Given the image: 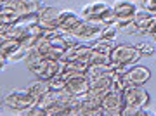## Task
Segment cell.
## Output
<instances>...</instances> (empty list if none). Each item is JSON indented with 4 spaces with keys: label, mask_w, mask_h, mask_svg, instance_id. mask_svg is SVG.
Wrapping results in <instances>:
<instances>
[{
    "label": "cell",
    "mask_w": 156,
    "mask_h": 116,
    "mask_svg": "<svg viewBox=\"0 0 156 116\" xmlns=\"http://www.w3.org/2000/svg\"><path fill=\"white\" fill-rule=\"evenodd\" d=\"M142 54L139 52L137 45H115V49L109 52V62L115 68H130L139 61Z\"/></svg>",
    "instance_id": "6da1fadb"
},
{
    "label": "cell",
    "mask_w": 156,
    "mask_h": 116,
    "mask_svg": "<svg viewBox=\"0 0 156 116\" xmlns=\"http://www.w3.org/2000/svg\"><path fill=\"white\" fill-rule=\"evenodd\" d=\"M37 104L35 97L28 92V89L24 90H11L9 94L4 97V106L9 109L16 111V113H24V111Z\"/></svg>",
    "instance_id": "7a4b0ae2"
},
{
    "label": "cell",
    "mask_w": 156,
    "mask_h": 116,
    "mask_svg": "<svg viewBox=\"0 0 156 116\" xmlns=\"http://www.w3.org/2000/svg\"><path fill=\"white\" fill-rule=\"evenodd\" d=\"M101 31H102V26L101 24H95V23L85 21L82 19V23L76 26V30L73 31V37L78 40V42H95V40L101 38Z\"/></svg>",
    "instance_id": "3957f363"
},
{
    "label": "cell",
    "mask_w": 156,
    "mask_h": 116,
    "mask_svg": "<svg viewBox=\"0 0 156 116\" xmlns=\"http://www.w3.org/2000/svg\"><path fill=\"white\" fill-rule=\"evenodd\" d=\"M101 107H102V113L106 116H122V109L125 107L123 94H118V92L109 90L104 95L102 102H101Z\"/></svg>",
    "instance_id": "277c9868"
},
{
    "label": "cell",
    "mask_w": 156,
    "mask_h": 116,
    "mask_svg": "<svg viewBox=\"0 0 156 116\" xmlns=\"http://www.w3.org/2000/svg\"><path fill=\"white\" fill-rule=\"evenodd\" d=\"M61 12L57 7L52 5H44L38 12V24L44 28L45 31H52V30H59V16Z\"/></svg>",
    "instance_id": "5b68a950"
},
{
    "label": "cell",
    "mask_w": 156,
    "mask_h": 116,
    "mask_svg": "<svg viewBox=\"0 0 156 116\" xmlns=\"http://www.w3.org/2000/svg\"><path fill=\"white\" fill-rule=\"evenodd\" d=\"M66 90L71 95L76 97H85L87 92L90 90V78L83 73H76V75H68V85Z\"/></svg>",
    "instance_id": "8992f818"
},
{
    "label": "cell",
    "mask_w": 156,
    "mask_h": 116,
    "mask_svg": "<svg viewBox=\"0 0 156 116\" xmlns=\"http://www.w3.org/2000/svg\"><path fill=\"white\" fill-rule=\"evenodd\" d=\"M123 100L125 106H137V107H146L149 104V94L142 87H134L128 85L123 92Z\"/></svg>",
    "instance_id": "52a82bcc"
},
{
    "label": "cell",
    "mask_w": 156,
    "mask_h": 116,
    "mask_svg": "<svg viewBox=\"0 0 156 116\" xmlns=\"http://www.w3.org/2000/svg\"><path fill=\"white\" fill-rule=\"evenodd\" d=\"M125 80L128 85L142 87L146 82L151 80V69L147 66H130L125 71Z\"/></svg>",
    "instance_id": "ba28073f"
},
{
    "label": "cell",
    "mask_w": 156,
    "mask_h": 116,
    "mask_svg": "<svg viewBox=\"0 0 156 116\" xmlns=\"http://www.w3.org/2000/svg\"><path fill=\"white\" fill-rule=\"evenodd\" d=\"M109 4L106 2H101V0H95V2H90L82 9V19L85 21H90V23H95V24H101V17L104 14Z\"/></svg>",
    "instance_id": "9c48e42d"
},
{
    "label": "cell",
    "mask_w": 156,
    "mask_h": 116,
    "mask_svg": "<svg viewBox=\"0 0 156 116\" xmlns=\"http://www.w3.org/2000/svg\"><path fill=\"white\" fill-rule=\"evenodd\" d=\"M113 9H115V14H116V21L134 19L137 11H139L135 7V2H130V0H116L113 4Z\"/></svg>",
    "instance_id": "30bf717a"
},
{
    "label": "cell",
    "mask_w": 156,
    "mask_h": 116,
    "mask_svg": "<svg viewBox=\"0 0 156 116\" xmlns=\"http://www.w3.org/2000/svg\"><path fill=\"white\" fill-rule=\"evenodd\" d=\"M80 23H82V17H78L76 14H73L69 11H62L59 16V31L71 35Z\"/></svg>",
    "instance_id": "8fae6325"
},
{
    "label": "cell",
    "mask_w": 156,
    "mask_h": 116,
    "mask_svg": "<svg viewBox=\"0 0 156 116\" xmlns=\"http://www.w3.org/2000/svg\"><path fill=\"white\" fill-rule=\"evenodd\" d=\"M78 116H104V113H102V107L99 102L83 97L80 109H78Z\"/></svg>",
    "instance_id": "7c38bea8"
},
{
    "label": "cell",
    "mask_w": 156,
    "mask_h": 116,
    "mask_svg": "<svg viewBox=\"0 0 156 116\" xmlns=\"http://www.w3.org/2000/svg\"><path fill=\"white\" fill-rule=\"evenodd\" d=\"M113 87V73L109 75H102L97 78H90V89L101 94H108Z\"/></svg>",
    "instance_id": "4fadbf2b"
},
{
    "label": "cell",
    "mask_w": 156,
    "mask_h": 116,
    "mask_svg": "<svg viewBox=\"0 0 156 116\" xmlns=\"http://www.w3.org/2000/svg\"><path fill=\"white\" fill-rule=\"evenodd\" d=\"M42 7H44L42 0H17V14L19 16L38 14Z\"/></svg>",
    "instance_id": "5bb4252c"
},
{
    "label": "cell",
    "mask_w": 156,
    "mask_h": 116,
    "mask_svg": "<svg viewBox=\"0 0 156 116\" xmlns=\"http://www.w3.org/2000/svg\"><path fill=\"white\" fill-rule=\"evenodd\" d=\"M50 90V85H49V80H35L31 85H28V92L35 97V100L38 102V99L42 97L44 94H47Z\"/></svg>",
    "instance_id": "9a60e30c"
},
{
    "label": "cell",
    "mask_w": 156,
    "mask_h": 116,
    "mask_svg": "<svg viewBox=\"0 0 156 116\" xmlns=\"http://www.w3.org/2000/svg\"><path fill=\"white\" fill-rule=\"evenodd\" d=\"M153 17L149 12H146L144 9H140V11H137V14H135L134 21L135 24H137V28H139V33L140 35H146V31H147V28H149L151 21H153Z\"/></svg>",
    "instance_id": "2e32d148"
},
{
    "label": "cell",
    "mask_w": 156,
    "mask_h": 116,
    "mask_svg": "<svg viewBox=\"0 0 156 116\" xmlns=\"http://www.w3.org/2000/svg\"><path fill=\"white\" fill-rule=\"evenodd\" d=\"M115 71V66L111 62H102V64H92L89 66V71H87V76L89 78H97L102 76V75H109V73Z\"/></svg>",
    "instance_id": "e0dca14e"
},
{
    "label": "cell",
    "mask_w": 156,
    "mask_h": 116,
    "mask_svg": "<svg viewBox=\"0 0 156 116\" xmlns=\"http://www.w3.org/2000/svg\"><path fill=\"white\" fill-rule=\"evenodd\" d=\"M17 47H19V40L9 38V40L0 42V57H7V59H9V55H11Z\"/></svg>",
    "instance_id": "ac0fdd59"
},
{
    "label": "cell",
    "mask_w": 156,
    "mask_h": 116,
    "mask_svg": "<svg viewBox=\"0 0 156 116\" xmlns=\"http://www.w3.org/2000/svg\"><path fill=\"white\" fill-rule=\"evenodd\" d=\"M49 85H50V90H64L68 85V75L64 71H61L54 78H50Z\"/></svg>",
    "instance_id": "d6986e66"
},
{
    "label": "cell",
    "mask_w": 156,
    "mask_h": 116,
    "mask_svg": "<svg viewBox=\"0 0 156 116\" xmlns=\"http://www.w3.org/2000/svg\"><path fill=\"white\" fill-rule=\"evenodd\" d=\"M120 30H118L116 24H108V26H102V31H101V40H108V42H115V38L118 37Z\"/></svg>",
    "instance_id": "ffe728a7"
},
{
    "label": "cell",
    "mask_w": 156,
    "mask_h": 116,
    "mask_svg": "<svg viewBox=\"0 0 156 116\" xmlns=\"http://www.w3.org/2000/svg\"><path fill=\"white\" fill-rule=\"evenodd\" d=\"M92 49L97 50V52H102V54L109 55V52H111L113 49H115V42H108V40H95V42H92Z\"/></svg>",
    "instance_id": "44dd1931"
},
{
    "label": "cell",
    "mask_w": 156,
    "mask_h": 116,
    "mask_svg": "<svg viewBox=\"0 0 156 116\" xmlns=\"http://www.w3.org/2000/svg\"><path fill=\"white\" fill-rule=\"evenodd\" d=\"M42 59H45L44 57V54L40 52L38 49H30V52H28V55L24 57V64H26V68H30V66H33V64H37L38 61H42Z\"/></svg>",
    "instance_id": "7402d4cb"
},
{
    "label": "cell",
    "mask_w": 156,
    "mask_h": 116,
    "mask_svg": "<svg viewBox=\"0 0 156 116\" xmlns=\"http://www.w3.org/2000/svg\"><path fill=\"white\" fill-rule=\"evenodd\" d=\"M92 47V45H90ZM89 66H92V64H102V62H109V55L102 54V52H97V50H90V55H89Z\"/></svg>",
    "instance_id": "603a6c76"
},
{
    "label": "cell",
    "mask_w": 156,
    "mask_h": 116,
    "mask_svg": "<svg viewBox=\"0 0 156 116\" xmlns=\"http://www.w3.org/2000/svg\"><path fill=\"white\" fill-rule=\"evenodd\" d=\"M30 49L28 47H24V45L19 44V47H17L14 52H12L11 55H9V62H19V61H24V57L28 55Z\"/></svg>",
    "instance_id": "cb8c5ba5"
},
{
    "label": "cell",
    "mask_w": 156,
    "mask_h": 116,
    "mask_svg": "<svg viewBox=\"0 0 156 116\" xmlns=\"http://www.w3.org/2000/svg\"><path fill=\"white\" fill-rule=\"evenodd\" d=\"M23 114H26V116H47V109L42 107V106H38V104H35V106H31V107H28Z\"/></svg>",
    "instance_id": "d4e9b609"
},
{
    "label": "cell",
    "mask_w": 156,
    "mask_h": 116,
    "mask_svg": "<svg viewBox=\"0 0 156 116\" xmlns=\"http://www.w3.org/2000/svg\"><path fill=\"white\" fill-rule=\"evenodd\" d=\"M137 49H139V52L142 54V57H149V55L154 54V45L149 44V42H140L139 45H137Z\"/></svg>",
    "instance_id": "484cf974"
},
{
    "label": "cell",
    "mask_w": 156,
    "mask_h": 116,
    "mask_svg": "<svg viewBox=\"0 0 156 116\" xmlns=\"http://www.w3.org/2000/svg\"><path fill=\"white\" fill-rule=\"evenodd\" d=\"M140 9L149 12L151 16H156V0H140Z\"/></svg>",
    "instance_id": "4316f807"
},
{
    "label": "cell",
    "mask_w": 156,
    "mask_h": 116,
    "mask_svg": "<svg viewBox=\"0 0 156 116\" xmlns=\"http://www.w3.org/2000/svg\"><path fill=\"white\" fill-rule=\"evenodd\" d=\"M146 35H149V37L156 35V16L153 17V21H151V24H149V28H147V31H146Z\"/></svg>",
    "instance_id": "83f0119b"
},
{
    "label": "cell",
    "mask_w": 156,
    "mask_h": 116,
    "mask_svg": "<svg viewBox=\"0 0 156 116\" xmlns=\"http://www.w3.org/2000/svg\"><path fill=\"white\" fill-rule=\"evenodd\" d=\"M153 38H154V44H156V35H153Z\"/></svg>",
    "instance_id": "f1b7e54d"
},
{
    "label": "cell",
    "mask_w": 156,
    "mask_h": 116,
    "mask_svg": "<svg viewBox=\"0 0 156 116\" xmlns=\"http://www.w3.org/2000/svg\"><path fill=\"white\" fill-rule=\"evenodd\" d=\"M130 2H140V0H130Z\"/></svg>",
    "instance_id": "f546056e"
}]
</instances>
